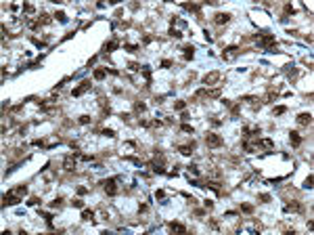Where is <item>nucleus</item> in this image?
Listing matches in <instances>:
<instances>
[{"label":"nucleus","mask_w":314,"mask_h":235,"mask_svg":"<svg viewBox=\"0 0 314 235\" xmlns=\"http://www.w3.org/2000/svg\"><path fill=\"white\" fill-rule=\"evenodd\" d=\"M297 124L310 126V124H312V115H310V113H300V115H297Z\"/></svg>","instance_id":"9"},{"label":"nucleus","mask_w":314,"mask_h":235,"mask_svg":"<svg viewBox=\"0 0 314 235\" xmlns=\"http://www.w3.org/2000/svg\"><path fill=\"white\" fill-rule=\"evenodd\" d=\"M170 36H174V38H180V36H182V34H180V32H178V30H174V28H172V30H170Z\"/></svg>","instance_id":"32"},{"label":"nucleus","mask_w":314,"mask_h":235,"mask_svg":"<svg viewBox=\"0 0 314 235\" xmlns=\"http://www.w3.org/2000/svg\"><path fill=\"white\" fill-rule=\"evenodd\" d=\"M55 17H57V19L61 21V23H65V21H67V15H65V13H57Z\"/></svg>","instance_id":"26"},{"label":"nucleus","mask_w":314,"mask_h":235,"mask_svg":"<svg viewBox=\"0 0 314 235\" xmlns=\"http://www.w3.org/2000/svg\"><path fill=\"white\" fill-rule=\"evenodd\" d=\"M71 204H74L76 208H82V206H84V204H82V199H74V202H71Z\"/></svg>","instance_id":"36"},{"label":"nucleus","mask_w":314,"mask_h":235,"mask_svg":"<svg viewBox=\"0 0 314 235\" xmlns=\"http://www.w3.org/2000/svg\"><path fill=\"white\" fill-rule=\"evenodd\" d=\"M180 130H182V132H191V134H193V126H188V124H184Z\"/></svg>","instance_id":"33"},{"label":"nucleus","mask_w":314,"mask_h":235,"mask_svg":"<svg viewBox=\"0 0 314 235\" xmlns=\"http://www.w3.org/2000/svg\"><path fill=\"white\" fill-rule=\"evenodd\" d=\"M88 122H90L88 115H80V124H88Z\"/></svg>","instance_id":"34"},{"label":"nucleus","mask_w":314,"mask_h":235,"mask_svg":"<svg viewBox=\"0 0 314 235\" xmlns=\"http://www.w3.org/2000/svg\"><path fill=\"white\" fill-rule=\"evenodd\" d=\"M78 193H80V195H84V193H88V189H86V187H80V189H78Z\"/></svg>","instance_id":"39"},{"label":"nucleus","mask_w":314,"mask_h":235,"mask_svg":"<svg viewBox=\"0 0 314 235\" xmlns=\"http://www.w3.org/2000/svg\"><path fill=\"white\" fill-rule=\"evenodd\" d=\"M184 9H188V11H193V13H199V7H197V4H184Z\"/></svg>","instance_id":"25"},{"label":"nucleus","mask_w":314,"mask_h":235,"mask_svg":"<svg viewBox=\"0 0 314 235\" xmlns=\"http://www.w3.org/2000/svg\"><path fill=\"white\" fill-rule=\"evenodd\" d=\"M207 187L211 191H216V193H222V187H220V183H216V181H207Z\"/></svg>","instance_id":"12"},{"label":"nucleus","mask_w":314,"mask_h":235,"mask_svg":"<svg viewBox=\"0 0 314 235\" xmlns=\"http://www.w3.org/2000/svg\"><path fill=\"white\" fill-rule=\"evenodd\" d=\"M193 55H195V49L193 46H184V59H193Z\"/></svg>","instance_id":"17"},{"label":"nucleus","mask_w":314,"mask_h":235,"mask_svg":"<svg viewBox=\"0 0 314 235\" xmlns=\"http://www.w3.org/2000/svg\"><path fill=\"white\" fill-rule=\"evenodd\" d=\"M214 21L218 23V25H224V23H228V21H230V15H228V13H218V15L214 17Z\"/></svg>","instance_id":"8"},{"label":"nucleus","mask_w":314,"mask_h":235,"mask_svg":"<svg viewBox=\"0 0 314 235\" xmlns=\"http://www.w3.org/2000/svg\"><path fill=\"white\" fill-rule=\"evenodd\" d=\"M15 193H17L19 197H23V195H27V187H25V185H19V187H17V189H15Z\"/></svg>","instance_id":"16"},{"label":"nucleus","mask_w":314,"mask_h":235,"mask_svg":"<svg viewBox=\"0 0 314 235\" xmlns=\"http://www.w3.org/2000/svg\"><path fill=\"white\" fill-rule=\"evenodd\" d=\"M304 187H306V189H310V187H312V176H310V174H308V178H306Z\"/></svg>","instance_id":"31"},{"label":"nucleus","mask_w":314,"mask_h":235,"mask_svg":"<svg viewBox=\"0 0 314 235\" xmlns=\"http://www.w3.org/2000/svg\"><path fill=\"white\" fill-rule=\"evenodd\" d=\"M19 202V195L17 193H4L2 195V206H13Z\"/></svg>","instance_id":"4"},{"label":"nucleus","mask_w":314,"mask_h":235,"mask_svg":"<svg viewBox=\"0 0 314 235\" xmlns=\"http://www.w3.org/2000/svg\"><path fill=\"white\" fill-rule=\"evenodd\" d=\"M285 111H287V107H283V105H279V107H274V111H272V113H274V115H283Z\"/></svg>","instance_id":"22"},{"label":"nucleus","mask_w":314,"mask_h":235,"mask_svg":"<svg viewBox=\"0 0 314 235\" xmlns=\"http://www.w3.org/2000/svg\"><path fill=\"white\" fill-rule=\"evenodd\" d=\"M260 199H262V202H270V195L264 193V195H260Z\"/></svg>","instance_id":"38"},{"label":"nucleus","mask_w":314,"mask_h":235,"mask_svg":"<svg viewBox=\"0 0 314 235\" xmlns=\"http://www.w3.org/2000/svg\"><path fill=\"white\" fill-rule=\"evenodd\" d=\"M92 218H94L92 210H84V212H82V220H92Z\"/></svg>","instance_id":"18"},{"label":"nucleus","mask_w":314,"mask_h":235,"mask_svg":"<svg viewBox=\"0 0 314 235\" xmlns=\"http://www.w3.org/2000/svg\"><path fill=\"white\" fill-rule=\"evenodd\" d=\"M105 76H107V69H103V67H101V69H94V80H103Z\"/></svg>","instance_id":"14"},{"label":"nucleus","mask_w":314,"mask_h":235,"mask_svg":"<svg viewBox=\"0 0 314 235\" xmlns=\"http://www.w3.org/2000/svg\"><path fill=\"white\" fill-rule=\"evenodd\" d=\"M23 11H25V13H34V4H23Z\"/></svg>","instance_id":"30"},{"label":"nucleus","mask_w":314,"mask_h":235,"mask_svg":"<svg viewBox=\"0 0 314 235\" xmlns=\"http://www.w3.org/2000/svg\"><path fill=\"white\" fill-rule=\"evenodd\" d=\"M220 80V72H211L207 76H203V84H214V82H218Z\"/></svg>","instance_id":"7"},{"label":"nucleus","mask_w":314,"mask_h":235,"mask_svg":"<svg viewBox=\"0 0 314 235\" xmlns=\"http://www.w3.org/2000/svg\"><path fill=\"white\" fill-rule=\"evenodd\" d=\"M128 67L132 69V72H136V69H140V65H138V63H134V61H130V63H128Z\"/></svg>","instance_id":"27"},{"label":"nucleus","mask_w":314,"mask_h":235,"mask_svg":"<svg viewBox=\"0 0 314 235\" xmlns=\"http://www.w3.org/2000/svg\"><path fill=\"white\" fill-rule=\"evenodd\" d=\"M38 21H40V23H51V17H48L46 13H42V15L38 17Z\"/></svg>","instance_id":"23"},{"label":"nucleus","mask_w":314,"mask_h":235,"mask_svg":"<svg viewBox=\"0 0 314 235\" xmlns=\"http://www.w3.org/2000/svg\"><path fill=\"white\" fill-rule=\"evenodd\" d=\"M115 181L117 178H107V181H103L101 185L105 187V191H107V195H115L117 193V187H115Z\"/></svg>","instance_id":"2"},{"label":"nucleus","mask_w":314,"mask_h":235,"mask_svg":"<svg viewBox=\"0 0 314 235\" xmlns=\"http://www.w3.org/2000/svg\"><path fill=\"white\" fill-rule=\"evenodd\" d=\"M184 107H186V103H184V101H176V103H174V109H178V111H182Z\"/></svg>","instance_id":"24"},{"label":"nucleus","mask_w":314,"mask_h":235,"mask_svg":"<svg viewBox=\"0 0 314 235\" xmlns=\"http://www.w3.org/2000/svg\"><path fill=\"white\" fill-rule=\"evenodd\" d=\"M163 195H165V193H163V191H161V189H159V191H155V197H159V199H161V197H163Z\"/></svg>","instance_id":"40"},{"label":"nucleus","mask_w":314,"mask_h":235,"mask_svg":"<svg viewBox=\"0 0 314 235\" xmlns=\"http://www.w3.org/2000/svg\"><path fill=\"white\" fill-rule=\"evenodd\" d=\"M170 229H172V231H176V233H184V231H186L180 223H170Z\"/></svg>","instance_id":"15"},{"label":"nucleus","mask_w":314,"mask_h":235,"mask_svg":"<svg viewBox=\"0 0 314 235\" xmlns=\"http://www.w3.org/2000/svg\"><path fill=\"white\" fill-rule=\"evenodd\" d=\"M117 46H119L117 42H107V44H105V51H107V53H111V51H115V49H117Z\"/></svg>","instance_id":"20"},{"label":"nucleus","mask_w":314,"mask_h":235,"mask_svg":"<svg viewBox=\"0 0 314 235\" xmlns=\"http://www.w3.org/2000/svg\"><path fill=\"white\" fill-rule=\"evenodd\" d=\"M241 212L251 214V212H253V206H251V204H243V206H241Z\"/></svg>","instance_id":"19"},{"label":"nucleus","mask_w":314,"mask_h":235,"mask_svg":"<svg viewBox=\"0 0 314 235\" xmlns=\"http://www.w3.org/2000/svg\"><path fill=\"white\" fill-rule=\"evenodd\" d=\"M289 141H291V145H293V147H297V145L302 143V136H300V132H295V130H293V132H291V136H289Z\"/></svg>","instance_id":"11"},{"label":"nucleus","mask_w":314,"mask_h":235,"mask_svg":"<svg viewBox=\"0 0 314 235\" xmlns=\"http://www.w3.org/2000/svg\"><path fill=\"white\" fill-rule=\"evenodd\" d=\"M258 145H260V147H264V149H272V147H274V143H272L270 139H262Z\"/></svg>","instance_id":"13"},{"label":"nucleus","mask_w":314,"mask_h":235,"mask_svg":"<svg viewBox=\"0 0 314 235\" xmlns=\"http://www.w3.org/2000/svg\"><path fill=\"white\" fill-rule=\"evenodd\" d=\"M38 202H40V199H38V197H32V199H30V202H27V204H30V206H36V204H38Z\"/></svg>","instance_id":"37"},{"label":"nucleus","mask_w":314,"mask_h":235,"mask_svg":"<svg viewBox=\"0 0 314 235\" xmlns=\"http://www.w3.org/2000/svg\"><path fill=\"white\" fill-rule=\"evenodd\" d=\"M262 46H264V49H274V46H276V40H274V36L266 34V36L262 38Z\"/></svg>","instance_id":"5"},{"label":"nucleus","mask_w":314,"mask_h":235,"mask_svg":"<svg viewBox=\"0 0 314 235\" xmlns=\"http://www.w3.org/2000/svg\"><path fill=\"white\" fill-rule=\"evenodd\" d=\"M86 90H90V80H84L78 88H74V92H71V95H74V97H80V95H84Z\"/></svg>","instance_id":"3"},{"label":"nucleus","mask_w":314,"mask_h":235,"mask_svg":"<svg viewBox=\"0 0 314 235\" xmlns=\"http://www.w3.org/2000/svg\"><path fill=\"white\" fill-rule=\"evenodd\" d=\"M285 210H287V212H302V204H297V202H291V204H287L285 206Z\"/></svg>","instance_id":"10"},{"label":"nucleus","mask_w":314,"mask_h":235,"mask_svg":"<svg viewBox=\"0 0 314 235\" xmlns=\"http://www.w3.org/2000/svg\"><path fill=\"white\" fill-rule=\"evenodd\" d=\"M188 172L197 176V174H199V168H197V166H188Z\"/></svg>","instance_id":"29"},{"label":"nucleus","mask_w":314,"mask_h":235,"mask_svg":"<svg viewBox=\"0 0 314 235\" xmlns=\"http://www.w3.org/2000/svg\"><path fill=\"white\" fill-rule=\"evenodd\" d=\"M144 109H147V105H144V103H140V101H138V103L134 105V111H136V113H142Z\"/></svg>","instance_id":"21"},{"label":"nucleus","mask_w":314,"mask_h":235,"mask_svg":"<svg viewBox=\"0 0 314 235\" xmlns=\"http://www.w3.org/2000/svg\"><path fill=\"white\" fill-rule=\"evenodd\" d=\"M170 65H172L170 59H163V61H161V67H170Z\"/></svg>","instance_id":"35"},{"label":"nucleus","mask_w":314,"mask_h":235,"mask_svg":"<svg viewBox=\"0 0 314 235\" xmlns=\"http://www.w3.org/2000/svg\"><path fill=\"white\" fill-rule=\"evenodd\" d=\"M61 204H63V197H57V199H55V202H53L51 206H53V208H59Z\"/></svg>","instance_id":"28"},{"label":"nucleus","mask_w":314,"mask_h":235,"mask_svg":"<svg viewBox=\"0 0 314 235\" xmlns=\"http://www.w3.org/2000/svg\"><path fill=\"white\" fill-rule=\"evenodd\" d=\"M205 143H207V147L216 149V147L224 145V141H222V136H218L216 132H207V134H205Z\"/></svg>","instance_id":"1"},{"label":"nucleus","mask_w":314,"mask_h":235,"mask_svg":"<svg viewBox=\"0 0 314 235\" xmlns=\"http://www.w3.org/2000/svg\"><path fill=\"white\" fill-rule=\"evenodd\" d=\"M237 55H239V46H228V49L222 53V57H224L226 61H228V59H232V57H237Z\"/></svg>","instance_id":"6"}]
</instances>
